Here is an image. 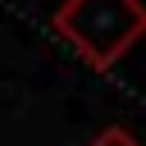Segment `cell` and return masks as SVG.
Here are the masks:
<instances>
[{
  "label": "cell",
  "instance_id": "1",
  "mask_svg": "<svg viewBox=\"0 0 146 146\" xmlns=\"http://www.w3.org/2000/svg\"><path fill=\"white\" fill-rule=\"evenodd\" d=\"M55 32L96 68H114L123 50L146 36V5L141 0H64L55 9Z\"/></svg>",
  "mask_w": 146,
  "mask_h": 146
},
{
  "label": "cell",
  "instance_id": "2",
  "mask_svg": "<svg viewBox=\"0 0 146 146\" xmlns=\"http://www.w3.org/2000/svg\"><path fill=\"white\" fill-rule=\"evenodd\" d=\"M91 146H141V141H137V137H132L128 128H119V123H114V128L96 132V141H91Z\"/></svg>",
  "mask_w": 146,
  "mask_h": 146
}]
</instances>
